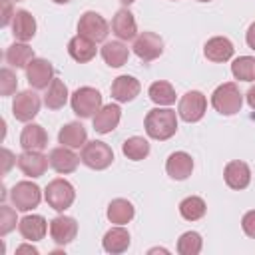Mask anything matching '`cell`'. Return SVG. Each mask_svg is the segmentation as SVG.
I'll list each match as a JSON object with an SVG mask.
<instances>
[{"mask_svg": "<svg viewBox=\"0 0 255 255\" xmlns=\"http://www.w3.org/2000/svg\"><path fill=\"white\" fill-rule=\"evenodd\" d=\"M143 126H145V133L151 139L165 141L177 131V116L169 108H153L147 112Z\"/></svg>", "mask_w": 255, "mask_h": 255, "instance_id": "cell-1", "label": "cell"}, {"mask_svg": "<svg viewBox=\"0 0 255 255\" xmlns=\"http://www.w3.org/2000/svg\"><path fill=\"white\" fill-rule=\"evenodd\" d=\"M211 106L221 116H233V114H237L241 110L243 96H241L239 88L233 82H225V84L217 86L215 92L211 94Z\"/></svg>", "mask_w": 255, "mask_h": 255, "instance_id": "cell-2", "label": "cell"}, {"mask_svg": "<svg viewBox=\"0 0 255 255\" xmlns=\"http://www.w3.org/2000/svg\"><path fill=\"white\" fill-rule=\"evenodd\" d=\"M70 104L78 118H94L102 108V94L96 88L82 86L72 94Z\"/></svg>", "mask_w": 255, "mask_h": 255, "instance_id": "cell-3", "label": "cell"}, {"mask_svg": "<svg viewBox=\"0 0 255 255\" xmlns=\"http://www.w3.org/2000/svg\"><path fill=\"white\" fill-rule=\"evenodd\" d=\"M44 199L46 203L56 209V211H66L74 199H76V191H74V185L66 179H52L48 185H46V191H44Z\"/></svg>", "mask_w": 255, "mask_h": 255, "instance_id": "cell-4", "label": "cell"}, {"mask_svg": "<svg viewBox=\"0 0 255 255\" xmlns=\"http://www.w3.org/2000/svg\"><path fill=\"white\" fill-rule=\"evenodd\" d=\"M80 159L90 169H106L114 161V151L108 143L94 139V141H86V145L82 147Z\"/></svg>", "mask_w": 255, "mask_h": 255, "instance_id": "cell-5", "label": "cell"}, {"mask_svg": "<svg viewBox=\"0 0 255 255\" xmlns=\"http://www.w3.org/2000/svg\"><path fill=\"white\" fill-rule=\"evenodd\" d=\"M205 108H207L205 96L201 92H197V90H191V92L181 96L179 106H177V114H179V118L183 122L193 124V122H199L205 116Z\"/></svg>", "mask_w": 255, "mask_h": 255, "instance_id": "cell-6", "label": "cell"}, {"mask_svg": "<svg viewBox=\"0 0 255 255\" xmlns=\"http://www.w3.org/2000/svg\"><path fill=\"white\" fill-rule=\"evenodd\" d=\"M10 199L18 211H30L40 205L42 191L32 181H18L10 191Z\"/></svg>", "mask_w": 255, "mask_h": 255, "instance_id": "cell-7", "label": "cell"}, {"mask_svg": "<svg viewBox=\"0 0 255 255\" xmlns=\"http://www.w3.org/2000/svg\"><path fill=\"white\" fill-rule=\"evenodd\" d=\"M108 32H110V26L104 20V16H100L98 12L90 10V12H84L80 16V22H78V34L80 36H86L92 42H104L108 38Z\"/></svg>", "mask_w": 255, "mask_h": 255, "instance_id": "cell-8", "label": "cell"}, {"mask_svg": "<svg viewBox=\"0 0 255 255\" xmlns=\"http://www.w3.org/2000/svg\"><path fill=\"white\" fill-rule=\"evenodd\" d=\"M40 112V96L32 90H24L16 94L12 102V114L18 122H30L38 116Z\"/></svg>", "mask_w": 255, "mask_h": 255, "instance_id": "cell-9", "label": "cell"}, {"mask_svg": "<svg viewBox=\"0 0 255 255\" xmlns=\"http://www.w3.org/2000/svg\"><path fill=\"white\" fill-rule=\"evenodd\" d=\"M133 52H135V56L139 60L151 62V60H155V58L161 56V52H163V40L157 34H153V32H141L133 40Z\"/></svg>", "mask_w": 255, "mask_h": 255, "instance_id": "cell-10", "label": "cell"}, {"mask_svg": "<svg viewBox=\"0 0 255 255\" xmlns=\"http://www.w3.org/2000/svg\"><path fill=\"white\" fill-rule=\"evenodd\" d=\"M26 80L34 90H44L52 84L54 80V68L48 60L44 58H34L26 66Z\"/></svg>", "mask_w": 255, "mask_h": 255, "instance_id": "cell-11", "label": "cell"}, {"mask_svg": "<svg viewBox=\"0 0 255 255\" xmlns=\"http://www.w3.org/2000/svg\"><path fill=\"white\" fill-rule=\"evenodd\" d=\"M16 163H18V167H20V171L24 175H28V177H40L48 169L50 157H46L42 151H26L24 149L16 157Z\"/></svg>", "mask_w": 255, "mask_h": 255, "instance_id": "cell-12", "label": "cell"}, {"mask_svg": "<svg viewBox=\"0 0 255 255\" xmlns=\"http://www.w3.org/2000/svg\"><path fill=\"white\" fill-rule=\"evenodd\" d=\"M78 233V223L74 217L68 215H58L50 221V235L54 239V243L58 245H68L76 239Z\"/></svg>", "mask_w": 255, "mask_h": 255, "instance_id": "cell-13", "label": "cell"}, {"mask_svg": "<svg viewBox=\"0 0 255 255\" xmlns=\"http://www.w3.org/2000/svg\"><path fill=\"white\" fill-rule=\"evenodd\" d=\"M165 171L175 181L187 179L191 175V171H193V159H191V155L185 153V151H173L167 157V161H165Z\"/></svg>", "mask_w": 255, "mask_h": 255, "instance_id": "cell-14", "label": "cell"}, {"mask_svg": "<svg viewBox=\"0 0 255 255\" xmlns=\"http://www.w3.org/2000/svg\"><path fill=\"white\" fill-rule=\"evenodd\" d=\"M223 177H225V183L231 187V189H245L251 181V169L245 161H239V159H233L225 165V171H223Z\"/></svg>", "mask_w": 255, "mask_h": 255, "instance_id": "cell-15", "label": "cell"}, {"mask_svg": "<svg viewBox=\"0 0 255 255\" xmlns=\"http://www.w3.org/2000/svg\"><path fill=\"white\" fill-rule=\"evenodd\" d=\"M233 52H235V48H233L231 40L225 38V36L209 38L205 42V46H203V54L211 62H227V60H231Z\"/></svg>", "mask_w": 255, "mask_h": 255, "instance_id": "cell-16", "label": "cell"}, {"mask_svg": "<svg viewBox=\"0 0 255 255\" xmlns=\"http://www.w3.org/2000/svg\"><path fill=\"white\" fill-rule=\"evenodd\" d=\"M120 118H122V110H120L118 104L102 106L100 112L94 116V129L98 133H110V131H114L118 128Z\"/></svg>", "mask_w": 255, "mask_h": 255, "instance_id": "cell-17", "label": "cell"}, {"mask_svg": "<svg viewBox=\"0 0 255 255\" xmlns=\"http://www.w3.org/2000/svg\"><path fill=\"white\" fill-rule=\"evenodd\" d=\"M20 145L26 151H42L48 145V133L38 124H28L20 133Z\"/></svg>", "mask_w": 255, "mask_h": 255, "instance_id": "cell-18", "label": "cell"}, {"mask_svg": "<svg viewBox=\"0 0 255 255\" xmlns=\"http://www.w3.org/2000/svg\"><path fill=\"white\" fill-rule=\"evenodd\" d=\"M18 231L26 241H40L48 231V223L42 215H26L18 221Z\"/></svg>", "mask_w": 255, "mask_h": 255, "instance_id": "cell-19", "label": "cell"}, {"mask_svg": "<svg viewBox=\"0 0 255 255\" xmlns=\"http://www.w3.org/2000/svg\"><path fill=\"white\" fill-rule=\"evenodd\" d=\"M12 34L18 42H28L36 34V20L28 10H16L12 18Z\"/></svg>", "mask_w": 255, "mask_h": 255, "instance_id": "cell-20", "label": "cell"}, {"mask_svg": "<svg viewBox=\"0 0 255 255\" xmlns=\"http://www.w3.org/2000/svg\"><path fill=\"white\" fill-rule=\"evenodd\" d=\"M141 86L133 76H118L112 82V98L116 102H131L139 94Z\"/></svg>", "mask_w": 255, "mask_h": 255, "instance_id": "cell-21", "label": "cell"}, {"mask_svg": "<svg viewBox=\"0 0 255 255\" xmlns=\"http://www.w3.org/2000/svg\"><path fill=\"white\" fill-rule=\"evenodd\" d=\"M48 157H50V165L58 173H72L78 167V161H80V157L72 151V147H66V145L54 147Z\"/></svg>", "mask_w": 255, "mask_h": 255, "instance_id": "cell-22", "label": "cell"}, {"mask_svg": "<svg viewBox=\"0 0 255 255\" xmlns=\"http://www.w3.org/2000/svg\"><path fill=\"white\" fill-rule=\"evenodd\" d=\"M112 30L120 40H131L135 38L137 26H135V18L128 8H122L116 12L114 20H112Z\"/></svg>", "mask_w": 255, "mask_h": 255, "instance_id": "cell-23", "label": "cell"}, {"mask_svg": "<svg viewBox=\"0 0 255 255\" xmlns=\"http://www.w3.org/2000/svg\"><path fill=\"white\" fill-rule=\"evenodd\" d=\"M86 139H88V131L86 128L80 124V122H70L66 124L60 133H58V141L66 147H84L86 145Z\"/></svg>", "mask_w": 255, "mask_h": 255, "instance_id": "cell-24", "label": "cell"}, {"mask_svg": "<svg viewBox=\"0 0 255 255\" xmlns=\"http://www.w3.org/2000/svg\"><path fill=\"white\" fill-rule=\"evenodd\" d=\"M102 245L108 253L112 255H118V253H124L128 247H129V233L128 229H124L122 225H116L112 227L110 231H106L104 239H102Z\"/></svg>", "mask_w": 255, "mask_h": 255, "instance_id": "cell-25", "label": "cell"}, {"mask_svg": "<svg viewBox=\"0 0 255 255\" xmlns=\"http://www.w3.org/2000/svg\"><path fill=\"white\" fill-rule=\"evenodd\" d=\"M102 58L110 68H120L128 62L129 50L122 40H112V42H106L102 46Z\"/></svg>", "mask_w": 255, "mask_h": 255, "instance_id": "cell-26", "label": "cell"}, {"mask_svg": "<svg viewBox=\"0 0 255 255\" xmlns=\"http://www.w3.org/2000/svg\"><path fill=\"white\" fill-rule=\"evenodd\" d=\"M68 54L80 62V64H86L90 62L94 56H96V42L88 40L86 36H74L70 42H68Z\"/></svg>", "mask_w": 255, "mask_h": 255, "instance_id": "cell-27", "label": "cell"}, {"mask_svg": "<svg viewBox=\"0 0 255 255\" xmlns=\"http://www.w3.org/2000/svg\"><path fill=\"white\" fill-rule=\"evenodd\" d=\"M133 213H135L133 205H131L128 199H122V197L110 201L108 211H106L108 219H110L112 223H116V225H126V223H129V221L133 219Z\"/></svg>", "mask_w": 255, "mask_h": 255, "instance_id": "cell-28", "label": "cell"}, {"mask_svg": "<svg viewBox=\"0 0 255 255\" xmlns=\"http://www.w3.org/2000/svg\"><path fill=\"white\" fill-rule=\"evenodd\" d=\"M68 96H70V94H68L66 84H64L62 80L54 78V80H52V84L46 88L44 104H46V108H50V110H60V108H64V106H66Z\"/></svg>", "mask_w": 255, "mask_h": 255, "instance_id": "cell-29", "label": "cell"}, {"mask_svg": "<svg viewBox=\"0 0 255 255\" xmlns=\"http://www.w3.org/2000/svg\"><path fill=\"white\" fill-rule=\"evenodd\" d=\"M34 60V50L26 42H16L6 50V62L14 68H26Z\"/></svg>", "mask_w": 255, "mask_h": 255, "instance_id": "cell-30", "label": "cell"}, {"mask_svg": "<svg viewBox=\"0 0 255 255\" xmlns=\"http://www.w3.org/2000/svg\"><path fill=\"white\" fill-rule=\"evenodd\" d=\"M122 151L128 159L131 161H141L149 155V141L145 137H139V135H133V137H128L122 145Z\"/></svg>", "mask_w": 255, "mask_h": 255, "instance_id": "cell-31", "label": "cell"}, {"mask_svg": "<svg viewBox=\"0 0 255 255\" xmlns=\"http://www.w3.org/2000/svg\"><path fill=\"white\" fill-rule=\"evenodd\" d=\"M147 96L157 106H171L175 102V90H173V86L169 82H163V80L153 82L149 86V90H147Z\"/></svg>", "mask_w": 255, "mask_h": 255, "instance_id": "cell-32", "label": "cell"}, {"mask_svg": "<svg viewBox=\"0 0 255 255\" xmlns=\"http://www.w3.org/2000/svg\"><path fill=\"white\" fill-rule=\"evenodd\" d=\"M205 201L201 199V197H197V195H189V197H185L181 203H179V213H181V217L183 219H187V221H197V219H201L203 215H205Z\"/></svg>", "mask_w": 255, "mask_h": 255, "instance_id": "cell-33", "label": "cell"}, {"mask_svg": "<svg viewBox=\"0 0 255 255\" xmlns=\"http://www.w3.org/2000/svg\"><path fill=\"white\" fill-rule=\"evenodd\" d=\"M231 74L235 80L241 82H253L255 80V58L251 56H239L231 64Z\"/></svg>", "mask_w": 255, "mask_h": 255, "instance_id": "cell-34", "label": "cell"}, {"mask_svg": "<svg viewBox=\"0 0 255 255\" xmlns=\"http://www.w3.org/2000/svg\"><path fill=\"white\" fill-rule=\"evenodd\" d=\"M201 235L197 231H185L177 239V253L179 255H197L201 251Z\"/></svg>", "mask_w": 255, "mask_h": 255, "instance_id": "cell-35", "label": "cell"}, {"mask_svg": "<svg viewBox=\"0 0 255 255\" xmlns=\"http://www.w3.org/2000/svg\"><path fill=\"white\" fill-rule=\"evenodd\" d=\"M18 88V78L10 68H2L0 70V94L2 96H10L14 94Z\"/></svg>", "mask_w": 255, "mask_h": 255, "instance_id": "cell-36", "label": "cell"}, {"mask_svg": "<svg viewBox=\"0 0 255 255\" xmlns=\"http://www.w3.org/2000/svg\"><path fill=\"white\" fill-rule=\"evenodd\" d=\"M16 227V211L8 205L0 207V235H8Z\"/></svg>", "mask_w": 255, "mask_h": 255, "instance_id": "cell-37", "label": "cell"}, {"mask_svg": "<svg viewBox=\"0 0 255 255\" xmlns=\"http://www.w3.org/2000/svg\"><path fill=\"white\" fill-rule=\"evenodd\" d=\"M241 227L245 231V235H249L251 239H255V209L247 211L241 219Z\"/></svg>", "mask_w": 255, "mask_h": 255, "instance_id": "cell-38", "label": "cell"}, {"mask_svg": "<svg viewBox=\"0 0 255 255\" xmlns=\"http://www.w3.org/2000/svg\"><path fill=\"white\" fill-rule=\"evenodd\" d=\"M16 12H12V4L10 0H2V26H8L10 20L14 18Z\"/></svg>", "mask_w": 255, "mask_h": 255, "instance_id": "cell-39", "label": "cell"}, {"mask_svg": "<svg viewBox=\"0 0 255 255\" xmlns=\"http://www.w3.org/2000/svg\"><path fill=\"white\" fill-rule=\"evenodd\" d=\"M245 40H247V46L251 50H255V22L247 28V34H245Z\"/></svg>", "mask_w": 255, "mask_h": 255, "instance_id": "cell-40", "label": "cell"}, {"mask_svg": "<svg viewBox=\"0 0 255 255\" xmlns=\"http://www.w3.org/2000/svg\"><path fill=\"white\" fill-rule=\"evenodd\" d=\"M2 155H4V173H6V171L10 169V165L14 163V155H12V151L6 149V147L2 149Z\"/></svg>", "mask_w": 255, "mask_h": 255, "instance_id": "cell-41", "label": "cell"}, {"mask_svg": "<svg viewBox=\"0 0 255 255\" xmlns=\"http://www.w3.org/2000/svg\"><path fill=\"white\" fill-rule=\"evenodd\" d=\"M22 253L38 255V249H36V247H32V245H20V247H16V255H22Z\"/></svg>", "mask_w": 255, "mask_h": 255, "instance_id": "cell-42", "label": "cell"}, {"mask_svg": "<svg viewBox=\"0 0 255 255\" xmlns=\"http://www.w3.org/2000/svg\"><path fill=\"white\" fill-rule=\"evenodd\" d=\"M247 104H249L251 110H255V86H251L249 92H247Z\"/></svg>", "mask_w": 255, "mask_h": 255, "instance_id": "cell-43", "label": "cell"}, {"mask_svg": "<svg viewBox=\"0 0 255 255\" xmlns=\"http://www.w3.org/2000/svg\"><path fill=\"white\" fill-rule=\"evenodd\" d=\"M120 2H122V4H126V6H129V4H133L135 0H120Z\"/></svg>", "mask_w": 255, "mask_h": 255, "instance_id": "cell-44", "label": "cell"}, {"mask_svg": "<svg viewBox=\"0 0 255 255\" xmlns=\"http://www.w3.org/2000/svg\"><path fill=\"white\" fill-rule=\"evenodd\" d=\"M54 2H56V4H68L70 0H54Z\"/></svg>", "mask_w": 255, "mask_h": 255, "instance_id": "cell-45", "label": "cell"}, {"mask_svg": "<svg viewBox=\"0 0 255 255\" xmlns=\"http://www.w3.org/2000/svg\"><path fill=\"white\" fill-rule=\"evenodd\" d=\"M197 2H211V0H197Z\"/></svg>", "mask_w": 255, "mask_h": 255, "instance_id": "cell-46", "label": "cell"}, {"mask_svg": "<svg viewBox=\"0 0 255 255\" xmlns=\"http://www.w3.org/2000/svg\"><path fill=\"white\" fill-rule=\"evenodd\" d=\"M16 2H20V0H16Z\"/></svg>", "mask_w": 255, "mask_h": 255, "instance_id": "cell-47", "label": "cell"}]
</instances>
